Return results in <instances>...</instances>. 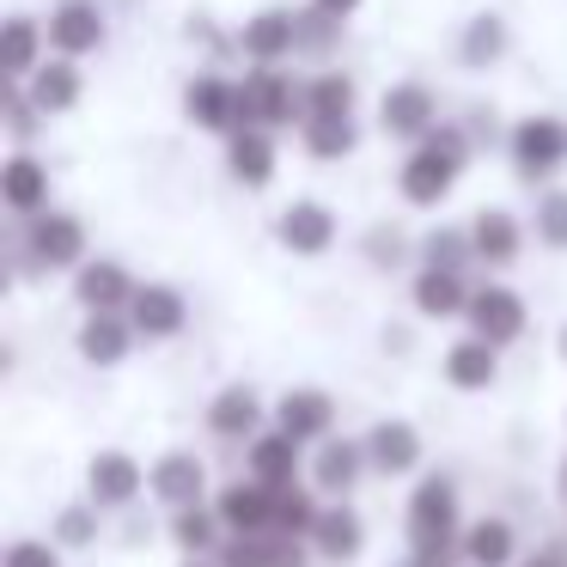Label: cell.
Listing matches in <instances>:
<instances>
[{
    "label": "cell",
    "mask_w": 567,
    "mask_h": 567,
    "mask_svg": "<svg viewBox=\"0 0 567 567\" xmlns=\"http://www.w3.org/2000/svg\"><path fill=\"white\" fill-rule=\"evenodd\" d=\"M457 172H464V141H457L452 128H440V135H427L409 153L396 184H403V196L415 202V208H433V202H445V189L457 184Z\"/></svg>",
    "instance_id": "obj_1"
},
{
    "label": "cell",
    "mask_w": 567,
    "mask_h": 567,
    "mask_svg": "<svg viewBox=\"0 0 567 567\" xmlns=\"http://www.w3.org/2000/svg\"><path fill=\"white\" fill-rule=\"evenodd\" d=\"M299 111H306V92H293V80L275 74V68H257V74H245V86H238V128L293 123ZM299 123H306V116H299Z\"/></svg>",
    "instance_id": "obj_2"
},
{
    "label": "cell",
    "mask_w": 567,
    "mask_h": 567,
    "mask_svg": "<svg viewBox=\"0 0 567 567\" xmlns=\"http://www.w3.org/2000/svg\"><path fill=\"white\" fill-rule=\"evenodd\" d=\"M452 530H457V494L445 476H427L409 501V543H415V555H433L452 549Z\"/></svg>",
    "instance_id": "obj_3"
},
{
    "label": "cell",
    "mask_w": 567,
    "mask_h": 567,
    "mask_svg": "<svg viewBox=\"0 0 567 567\" xmlns=\"http://www.w3.org/2000/svg\"><path fill=\"white\" fill-rule=\"evenodd\" d=\"M567 159V123L561 116H525L513 128V165L518 177H549Z\"/></svg>",
    "instance_id": "obj_4"
},
{
    "label": "cell",
    "mask_w": 567,
    "mask_h": 567,
    "mask_svg": "<svg viewBox=\"0 0 567 567\" xmlns=\"http://www.w3.org/2000/svg\"><path fill=\"white\" fill-rule=\"evenodd\" d=\"M464 318H470V330H476L488 348H506L513 336H525V299L506 293V287H476Z\"/></svg>",
    "instance_id": "obj_5"
},
{
    "label": "cell",
    "mask_w": 567,
    "mask_h": 567,
    "mask_svg": "<svg viewBox=\"0 0 567 567\" xmlns=\"http://www.w3.org/2000/svg\"><path fill=\"white\" fill-rule=\"evenodd\" d=\"M220 525L238 530V537H269L275 530V488H262V482H233V488H220Z\"/></svg>",
    "instance_id": "obj_6"
},
{
    "label": "cell",
    "mask_w": 567,
    "mask_h": 567,
    "mask_svg": "<svg viewBox=\"0 0 567 567\" xmlns=\"http://www.w3.org/2000/svg\"><path fill=\"white\" fill-rule=\"evenodd\" d=\"M80 250H86V233H80L74 214H38L31 220V257L50 262V269H74ZM86 269V262H80Z\"/></svg>",
    "instance_id": "obj_7"
},
{
    "label": "cell",
    "mask_w": 567,
    "mask_h": 567,
    "mask_svg": "<svg viewBox=\"0 0 567 567\" xmlns=\"http://www.w3.org/2000/svg\"><path fill=\"white\" fill-rule=\"evenodd\" d=\"M281 245L299 250V257H323L336 245V214L323 202H293L281 214Z\"/></svg>",
    "instance_id": "obj_8"
},
{
    "label": "cell",
    "mask_w": 567,
    "mask_h": 567,
    "mask_svg": "<svg viewBox=\"0 0 567 567\" xmlns=\"http://www.w3.org/2000/svg\"><path fill=\"white\" fill-rule=\"evenodd\" d=\"M50 43L62 55H86V50H99L104 43V19H99V7L92 0H62L50 13Z\"/></svg>",
    "instance_id": "obj_9"
},
{
    "label": "cell",
    "mask_w": 567,
    "mask_h": 567,
    "mask_svg": "<svg viewBox=\"0 0 567 567\" xmlns=\"http://www.w3.org/2000/svg\"><path fill=\"white\" fill-rule=\"evenodd\" d=\"M275 421H281V433L287 440H323L330 433V421H336V403L323 391H287L281 403H275Z\"/></svg>",
    "instance_id": "obj_10"
},
{
    "label": "cell",
    "mask_w": 567,
    "mask_h": 567,
    "mask_svg": "<svg viewBox=\"0 0 567 567\" xmlns=\"http://www.w3.org/2000/svg\"><path fill=\"white\" fill-rule=\"evenodd\" d=\"M147 488L159 494L165 506H177V513H189V506H202V464L189 452H165L159 464H153Z\"/></svg>",
    "instance_id": "obj_11"
},
{
    "label": "cell",
    "mask_w": 567,
    "mask_h": 567,
    "mask_svg": "<svg viewBox=\"0 0 567 567\" xmlns=\"http://www.w3.org/2000/svg\"><path fill=\"white\" fill-rule=\"evenodd\" d=\"M367 464H379L384 476H403V470L421 464V433L409 421H379L367 433Z\"/></svg>",
    "instance_id": "obj_12"
},
{
    "label": "cell",
    "mask_w": 567,
    "mask_h": 567,
    "mask_svg": "<svg viewBox=\"0 0 567 567\" xmlns=\"http://www.w3.org/2000/svg\"><path fill=\"white\" fill-rule=\"evenodd\" d=\"M379 116H384L391 135H427V128H433V92L421 86V80H403V86L384 92Z\"/></svg>",
    "instance_id": "obj_13"
},
{
    "label": "cell",
    "mask_w": 567,
    "mask_h": 567,
    "mask_svg": "<svg viewBox=\"0 0 567 567\" xmlns=\"http://www.w3.org/2000/svg\"><path fill=\"white\" fill-rule=\"evenodd\" d=\"M238 43H245V55L250 62H281L287 50L299 43V19L293 13H257V19H245V31H238Z\"/></svg>",
    "instance_id": "obj_14"
},
{
    "label": "cell",
    "mask_w": 567,
    "mask_h": 567,
    "mask_svg": "<svg viewBox=\"0 0 567 567\" xmlns=\"http://www.w3.org/2000/svg\"><path fill=\"white\" fill-rule=\"evenodd\" d=\"M135 330L141 336H177L184 330V318H189V306H184V293H177V287H135Z\"/></svg>",
    "instance_id": "obj_15"
},
{
    "label": "cell",
    "mask_w": 567,
    "mask_h": 567,
    "mask_svg": "<svg viewBox=\"0 0 567 567\" xmlns=\"http://www.w3.org/2000/svg\"><path fill=\"white\" fill-rule=\"evenodd\" d=\"M80 299L92 306V318H116L123 306H135V281L116 262H86L80 269Z\"/></svg>",
    "instance_id": "obj_16"
},
{
    "label": "cell",
    "mask_w": 567,
    "mask_h": 567,
    "mask_svg": "<svg viewBox=\"0 0 567 567\" xmlns=\"http://www.w3.org/2000/svg\"><path fill=\"white\" fill-rule=\"evenodd\" d=\"M141 488H147V476H141V464L128 452H99L92 457V494H99V506H128Z\"/></svg>",
    "instance_id": "obj_17"
},
{
    "label": "cell",
    "mask_w": 567,
    "mask_h": 567,
    "mask_svg": "<svg viewBox=\"0 0 567 567\" xmlns=\"http://www.w3.org/2000/svg\"><path fill=\"white\" fill-rule=\"evenodd\" d=\"M293 470H299V440H287L281 427L262 433L257 445H250V482H262V488H293Z\"/></svg>",
    "instance_id": "obj_18"
},
{
    "label": "cell",
    "mask_w": 567,
    "mask_h": 567,
    "mask_svg": "<svg viewBox=\"0 0 567 567\" xmlns=\"http://www.w3.org/2000/svg\"><path fill=\"white\" fill-rule=\"evenodd\" d=\"M184 111L196 128H233L238 135V86H226V80H214V74L184 92Z\"/></svg>",
    "instance_id": "obj_19"
},
{
    "label": "cell",
    "mask_w": 567,
    "mask_h": 567,
    "mask_svg": "<svg viewBox=\"0 0 567 567\" xmlns=\"http://www.w3.org/2000/svg\"><path fill=\"white\" fill-rule=\"evenodd\" d=\"M470 245H476V262L506 269V262L518 257V220L506 208H482L476 220H470Z\"/></svg>",
    "instance_id": "obj_20"
},
{
    "label": "cell",
    "mask_w": 567,
    "mask_h": 567,
    "mask_svg": "<svg viewBox=\"0 0 567 567\" xmlns=\"http://www.w3.org/2000/svg\"><path fill=\"white\" fill-rule=\"evenodd\" d=\"M494 348L482 342V336H464V342H452L445 348V379L457 384V391H488L494 384Z\"/></svg>",
    "instance_id": "obj_21"
},
{
    "label": "cell",
    "mask_w": 567,
    "mask_h": 567,
    "mask_svg": "<svg viewBox=\"0 0 567 567\" xmlns=\"http://www.w3.org/2000/svg\"><path fill=\"white\" fill-rule=\"evenodd\" d=\"M415 311H421V318H464V311H470L464 281L445 275V269H421L415 275Z\"/></svg>",
    "instance_id": "obj_22"
},
{
    "label": "cell",
    "mask_w": 567,
    "mask_h": 567,
    "mask_svg": "<svg viewBox=\"0 0 567 567\" xmlns=\"http://www.w3.org/2000/svg\"><path fill=\"white\" fill-rule=\"evenodd\" d=\"M257 421H262V403H257L250 384H226V391L208 403V427L220 433V440H238V433H250Z\"/></svg>",
    "instance_id": "obj_23"
},
{
    "label": "cell",
    "mask_w": 567,
    "mask_h": 567,
    "mask_svg": "<svg viewBox=\"0 0 567 567\" xmlns=\"http://www.w3.org/2000/svg\"><path fill=\"white\" fill-rule=\"evenodd\" d=\"M0 196H7V208L13 214H38L43 202H50V172H43L38 159H7V177H0Z\"/></svg>",
    "instance_id": "obj_24"
},
{
    "label": "cell",
    "mask_w": 567,
    "mask_h": 567,
    "mask_svg": "<svg viewBox=\"0 0 567 567\" xmlns=\"http://www.w3.org/2000/svg\"><path fill=\"white\" fill-rule=\"evenodd\" d=\"M226 159H233V177H238V184L257 189V184H269V177H275V141L262 135V128H238Z\"/></svg>",
    "instance_id": "obj_25"
},
{
    "label": "cell",
    "mask_w": 567,
    "mask_h": 567,
    "mask_svg": "<svg viewBox=\"0 0 567 567\" xmlns=\"http://www.w3.org/2000/svg\"><path fill=\"white\" fill-rule=\"evenodd\" d=\"M31 104H38L43 116H55V111H74L80 104V74L68 62H43L38 74H31V92H25Z\"/></svg>",
    "instance_id": "obj_26"
},
{
    "label": "cell",
    "mask_w": 567,
    "mask_h": 567,
    "mask_svg": "<svg viewBox=\"0 0 567 567\" xmlns=\"http://www.w3.org/2000/svg\"><path fill=\"white\" fill-rule=\"evenodd\" d=\"M464 561L470 567H506L513 561V525L506 518H476L464 530Z\"/></svg>",
    "instance_id": "obj_27"
},
{
    "label": "cell",
    "mask_w": 567,
    "mask_h": 567,
    "mask_svg": "<svg viewBox=\"0 0 567 567\" xmlns=\"http://www.w3.org/2000/svg\"><path fill=\"white\" fill-rule=\"evenodd\" d=\"M360 518L348 513V506H323L318 530H311V543H318V555H330V561H348V555H360Z\"/></svg>",
    "instance_id": "obj_28"
},
{
    "label": "cell",
    "mask_w": 567,
    "mask_h": 567,
    "mask_svg": "<svg viewBox=\"0 0 567 567\" xmlns=\"http://www.w3.org/2000/svg\"><path fill=\"white\" fill-rule=\"evenodd\" d=\"M348 111H354V80L348 74H318L306 86V123L318 116V123H348Z\"/></svg>",
    "instance_id": "obj_29"
},
{
    "label": "cell",
    "mask_w": 567,
    "mask_h": 567,
    "mask_svg": "<svg viewBox=\"0 0 567 567\" xmlns=\"http://www.w3.org/2000/svg\"><path fill=\"white\" fill-rule=\"evenodd\" d=\"M360 464H367V445H354V440H330L318 452V488H330V494H348L354 488V476H360Z\"/></svg>",
    "instance_id": "obj_30"
},
{
    "label": "cell",
    "mask_w": 567,
    "mask_h": 567,
    "mask_svg": "<svg viewBox=\"0 0 567 567\" xmlns=\"http://www.w3.org/2000/svg\"><path fill=\"white\" fill-rule=\"evenodd\" d=\"M80 354H86L92 367H116V360L128 354V323L123 318H86L80 323Z\"/></svg>",
    "instance_id": "obj_31"
},
{
    "label": "cell",
    "mask_w": 567,
    "mask_h": 567,
    "mask_svg": "<svg viewBox=\"0 0 567 567\" xmlns=\"http://www.w3.org/2000/svg\"><path fill=\"white\" fill-rule=\"evenodd\" d=\"M318 518H323V506L311 501L299 482L275 494V537H293L299 543V537H311V530H318Z\"/></svg>",
    "instance_id": "obj_32"
},
{
    "label": "cell",
    "mask_w": 567,
    "mask_h": 567,
    "mask_svg": "<svg viewBox=\"0 0 567 567\" xmlns=\"http://www.w3.org/2000/svg\"><path fill=\"white\" fill-rule=\"evenodd\" d=\"M299 135H306V153L311 159H342V153H354V123H299Z\"/></svg>",
    "instance_id": "obj_33"
},
{
    "label": "cell",
    "mask_w": 567,
    "mask_h": 567,
    "mask_svg": "<svg viewBox=\"0 0 567 567\" xmlns=\"http://www.w3.org/2000/svg\"><path fill=\"white\" fill-rule=\"evenodd\" d=\"M7 74H38V25L31 19H7Z\"/></svg>",
    "instance_id": "obj_34"
},
{
    "label": "cell",
    "mask_w": 567,
    "mask_h": 567,
    "mask_svg": "<svg viewBox=\"0 0 567 567\" xmlns=\"http://www.w3.org/2000/svg\"><path fill=\"white\" fill-rule=\"evenodd\" d=\"M501 50H506V25H501V19H494V13L470 19V31H464V62L482 68V62H494Z\"/></svg>",
    "instance_id": "obj_35"
},
{
    "label": "cell",
    "mask_w": 567,
    "mask_h": 567,
    "mask_svg": "<svg viewBox=\"0 0 567 567\" xmlns=\"http://www.w3.org/2000/svg\"><path fill=\"white\" fill-rule=\"evenodd\" d=\"M476 257V245H470V233H427V269H445L457 275V262Z\"/></svg>",
    "instance_id": "obj_36"
},
{
    "label": "cell",
    "mask_w": 567,
    "mask_h": 567,
    "mask_svg": "<svg viewBox=\"0 0 567 567\" xmlns=\"http://www.w3.org/2000/svg\"><path fill=\"white\" fill-rule=\"evenodd\" d=\"M537 238L555 250H567V189H549V196L537 202Z\"/></svg>",
    "instance_id": "obj_37"
},
{
    "label": "cell",
    "mask_w": 567,
    "mask_h": 567,
    "mask_svg": "<svg viewBox=\"0 0 567 567\" xmlns=\"http://www.w3.org/2000/svg\"><path fill=\"white\" fill-rule=\"evenodd\" d=\"M214 525H220V513H202V506H189V513H177V543H184L189 555H202L214 543Z\"/></svg>",
    "instance_id": "obj_38"
},
{
    "label": "cell",
    "mask_w": 567,
    "mask_h": 567,
    "mask_svg": "<svg viewBox=\"0 0 567 567\" xmlns=\"http://www.w3.org/2000/svg\"><path fill=\"white\" fill-rule=\"evenodd\" d=\"M220 567H275V543L269 537H233L220 549Z\"/></svg>",
    "instance_id": "obj_39"
},
{
    "label": "cell",
    "mask_w": 567,
    "mask_h": 567,
    "mask_svg": "<svg viewBox=\"0 0 567 567\" xmlns=\"http://www.w3.org/2000/svg\"><path fill=\"white\" fill-rule=\"evenodd\" d=\"M7 567H62V561H55L50 543H13V549H7Z\"/></svg>",
    "instance_id": "obj_40"
},
{
    "label": "cell",
    "mask_w": 567,
    "mask_h": 567,
    "mask_svg": "<svg viewBox=\"0 0 567 567\" xmlns=\"http://www.w3.org/2000/svg\"><path fill=\"white\" fill-rule=\"evenodd\" d=\"M55 537H62V543H86V537H92V513H80V506H74V513H62Z\"/></svg>",
    "instance_id": "obj_41"
},
{
    "label": "cell",
    "mask_w": 567,
    "mask_h": 567,
    "mask_svg": "<svg viewBox=\"0 0 567 567\" xmlns=\"http://www.w3.org/2000/svg\"><path fill=\"white\" fill-rule=\"evenodd\" d=\"M275 543V567H306V555H299L293 537H269Z\"/></svg>",
    "instance_id": "obj_42"
},
{
    "label": "cell",
    "mask_w": 567,
    "mask_h": 567,
    "mask_svg": "<svg viewBox=\"0 0 567 567\" xmlns=\"http://www.w3.org/2000/svg\"><path fill=\"white\" fill-rule=\"evenodd\" d=\"M311 7H318V19H348L360 0H311Z\"/></svg>",
    "instance_id": "obj_43"
},
{
    "label": "cell",
    "mask_w": 567,
    "mask_h": 567,
    "mask_svg": "<svg viewBox=\"0 0 567 567\" xmlns=\"http://www.w3.org/2000/svg\"><path fill=\"white\" fill-rule=\"evenodd\" d=\"M525 567H567V555H555V549H549V555H530Z\"/></svg>",
    "instance_id": "obj_44"
},
{
    "label": "cell",
    "mask_w": 567,
    "mask_h": 567,
    "mask_svg": "<svg viewBox=\"0 0 567 567\" xmlns=\"http://www.w3.org/2000/svg\"><path fill=\"white\" fill-rule=\"evenodd\" d=\"M555 348H561V360H567V330H561V342H555Z\"/></svg>",
    "instance_id": "obj_45"
},
{
    "label": "cell",
    "mask_w": 567,
    "mask_h": 567,
    "mask_svg": "<svg viewBox=\"0 0 567 567\" xmlns=\"http://www.w3.org/2000/svg\"><path fill=\"white\" fill-rule=\"evenodd\" d=\"M561 494H567V464H561Z\"/></svg>",
    "instance_id": "obj_46"
},
{
    "label": "cell",
    "mask_w": 567,
    "mask_h": 567,
    "mask_svg": "<svg viewBox=\"0 0 567 567\" xmlns=\"http://www.w3.org/2000/svg\"><path fill=\"white\" fill-rule=\"evenodd\" d=\"M189 567H208V561H189Z\"/></svg>",
    "instance_id": "obj_47"
},
{
    "label": "cell",
    "mask_w": 567,
    "mask_h": 567,
    "mask_svg": "<svg viewBox=\"0 0 567 567\" xmlns=\"http://www.w3.org/2000/svg\"><path fill=\"white\" fill-rule=\"evenodd\" d=\"M403 567H415V561H403Z\"/></svg>",
    "instance_id": "obj_48"
}]
</instances>
